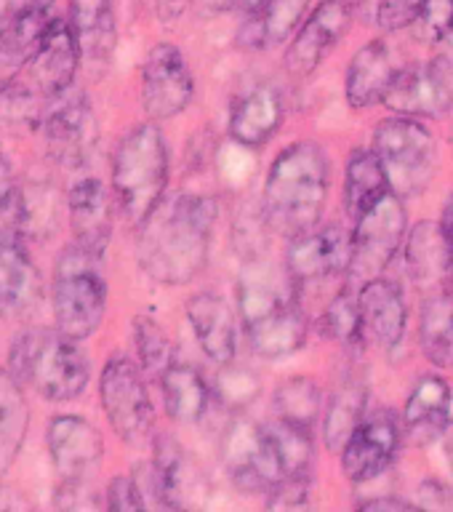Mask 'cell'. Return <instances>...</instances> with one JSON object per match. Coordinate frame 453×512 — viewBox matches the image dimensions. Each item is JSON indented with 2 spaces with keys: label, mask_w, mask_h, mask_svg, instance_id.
Here are the masks:
<instances>
[{
  "label": "cell",
  "mask_w": 453,
  "mask_h": 512,
  "mask_svg": "<svg viewBox=\"0 0 453 512\" xmlns=\"http://www.w3.org/2000/svg\"><path fill=\"white\" fill-rule=\"evenodd\" d=\"M219 206L208 195L176 192L139 224L136 256L155 283L184 286L203 272Z\"/></svg>",
  "instance_id": "obj_1"
},
{
  "label": "cell",
  "mask_w": 453,
  "mask_h": 512,
  "mask_svg": "<svg viewBox=\"0 0 453 512\" xmlns=\"http://www.w3.org/2000/svg\"><path fill=\"white\" fill-rule=\"evenodd\" d=\"M238 310L251 350L262 358H286L307 342V315L299 286L270 264H251L238 280Z\"/></svg>",
  "instance_id": "obj_2"
},
{
  "label": "cell",
  "mask_w": 453,
  "mask_h": 512,
  "mask_svg": "<svg viewBox=\"0 0 453 512\" xmlns=\"http://www.w3.org/2000/svg\"><path fill=\"white\" fill-rule=\"evenodd\" d=\"M331 184V163L315 142H294L280 152L264 182L267 227L296 238L318 224Z\"/></svg>",
  "instance_id": "obj_3"
},
{
  "label": "cell",
  "mask_w": 453,
  "mask_h": 512,
  "mask_svg": "<svg viewBox=\"0 0 453 512\" xmlns=\"http://www.w3.org/2000/svg\"><path fill=\"white\" fill-rule=\"evenodd\" d=\"M8 363L19 382L30 384L54 403L83 395L91 379V363L78 339L62 334L59 328H27L11 344Z\"/></svg>",
  "instance_id": "obj_4"
},
{
  "label": "cell",
  "mask_w": 453,
  "mask_h": 512,
  "mask_svg": "<svg viewBox=\"0 0 453 512\" xmlns=\"http://www.w3.org/2000/svg\"><path fill=\"white\" fill-rule=\"evenodd\" d=\"M168 147L155 123L128 131L112 155V192L126 222L139 224L166 198Z\"/></svg>",
  "instance_id": "obj_5"
},
{
  "label": "cell",
  "mask_w": 453,
  "mask_h": 512,
  "mask_svg": "<svg viewBox=\"0 0 453 512\" xmlns=\"http://www.w3.org/2000/svg\"><path fill=\"white\" fill-rule=\"evenodd\" d=\"M56 328L72 339H88L102 326L107 310V280L102 256L83 246L64 248L54 270Z\"/></svg>",
  "instance_id": "obj_6"
},
{
  "label": "cell",
  "mask_w": 453,
  "mask_h": 512,
  "mask_svg": "<svg viewBox=\"0 0 453 512\" xmlns=\"http://www.w3.org/2000/svg\"><path fill=\"white\" fill-rule=\"evenodd\" d=\"M374 150L400 198L422 195L430 187L438 168V144L416 118L392 115L382 120L374 131Z\"/></svg>",
  "instance_id": "obj_7"
},
{
  "label": "cell",
  "mask_w": 453,
  "mask_h": 512,
  "mask_svg": "<svg viewBox=\"0 0 453 512\" xmlns=\"http://www.w3.org/2000/svg\"><path fill=\"white\" fill-rule=\"evenodd\" d=\"M142 366L128 355H112L102 368L99 379V398L107 414V422L120 440L128 446L147 443L155 427L147 379Z\"/></svg>",
  "instance_id": "obj_8"
},
{
  "label": "cell",
  "mask_w": 453,
  "mask_h": 512,
  "mask_svg": "<svg viewBox=\"0 0 453 512\" xmlns=\"http://www.w3.org/2000/svg\"><path fill=\"white\" fill-rule=\"evenodd\" d=\"M222 462L232 486L243 494H270L283 478V464L267 424L248 416H235L224 430Z\"/></svg>",
  "instance_id": "obj_9"
},
{
  "label": "cell",
  "mask_w": 453,
  "mask_h": 512,
  "mask_svg": "<svg viewBox=\"0 0 453 512\" xmlns=\"http://www.w3.org/2000/svg\"><path fill=\"white\" fill-rule=\"evenodd\" d=\"M408 230V216L403 198L398 192H387L374 208L355 222V254H352L350 275L352 280L366 283L371 278H379L403 246Z\"/></svg>",
  "instance_id": "obj_10"
},
{
  "label": "cell",
  "mask_w": 453,
  "mask_h": 512,
  "mask_svg": "<svg viewBox=\"0 0 453 512\" xmlns=\"http://www.w3.org/2000/svg\"><path fill=\"white\" fill-rule=\"evenodd\" d=\"M40 128L46 134L51 158L67 168L83 166L99 139V123L86 91L72 86L62 94L48 96Z\"/></svg>",
  "instance_id": "obj_11"
},
{
  "label": "cell",
  "mask_w": 453,
  "mask_h": 512,
  "mask_svg": "<svg viewBox=\"0 0 453 512\" xmlns=\"http://www.w3.org/2000/svg\"><path fill=\"white\" fill-rule=\"evenodd\" d=\"M355 254V235L339 224L312 227L291 238L286 256L288 275L296 280V286L323 283L336 275H347Z\"/></svg>",
  "instance_id": "obj_12"
},
{
  "label": "cell",
  "mask_w": 453,
  "mask_h": 512,
  "mask_svg": "<svg viewBox=\"0 0 453 512\" xmlns=\"http://www.w3.org/2000/svg\"><path fill=\"white\" fill-rule=\"evenodd\" d=\"M195 78L184 54L174 43H158L142 67V104L152 120L176 118L190 107Z\"/></svg>",
  "instance_id": "obj_13"
},
{
  "label": "cell",
  "mask_w": 453,
  "mask_h": 512,
  "mask_svg": "<svg viewBox=\"0 0 453 512\" xmlns=\"http://www.w3.org/2000/svg\"><path fill=\"white\" fill-rule=\"evenodd\" d=\"M358 14L355 0H320L286 51V70L304 78L318 70L339 40L350 32V24Z\"/></svg>",
  "instance_id": "obj_14"
},
{
  "label": "cell",
  "mask_w": 453,
  "mask_h": 512,
  "mask_svg": "<svg viewBox=\"0 0 453 512\" xmlns=\"http://www.w3.org/2000/svg\"><path fill=\"white\" fill-rule=\"evenodd\" d=\"M382 104L406 118H443L453 110V72L435 59L408 64L398 70Z\"/></svg>",
  "instance_id": "obj_15"
},
{
  "label": "cell",
  "mask_w": 453,
  "mask_h": 512,
  "mask_svg": "<svg viewBox=\"0 0 453 512\" xmlns=\"http://www.w3.org/2000/svg\"><path fill=\"white\" fill-rule=\"evenodd\" d=\"M43 304V278L14 230H0V318L27 320Z\"/></svg>",
  "instance_id": "obj_16"
},
{
  "label": "cell",
  "mask_w": 453,
  "mask_h": 512,
  "mask_svg": "<svg viewBox=\"0 0 453 512\" xmlns=\"http://www.w3.org/2000/svg\"><path fill=\"white\" fill-rule=\"evenodd\" d=\"M400 427L395 416L379 411L366 416L352 432L342 448V472L352 483H371L390 470L392 459L398 454Z\"/></svg>",
  "instance_id": "obj_17"
},
{
  "label": "cell",
  "mask_w": 453,
  "mask_h": 512,
  "mask_svg": "<svg viewBox=\"0 0 453 512\" xmlns=\"http://www.w3.org/2000/svg\"><path fill=\"white\" fill-rule=\"evenodd\" d=\"M56 3L59 0H27L0 27V86H6L16 72L30 64L48 30L59 19Z\"/></svg>",
  "instance_id": "obj_18"
},
{
  "label": "cell",
  "mask_w": 453,
  "mask_h": 512,
  "mask_svg": "<svg viewBox=\"0 0 453 512\" xmlns=\"http://www.w3.org/2000/svg\"><path fill=\"white\" fill-rule=\"evenodd\" d=\"M46 443L51 462L62 478H88L104 456L102 435L83 416H54L48 422Z\"/></svg>",
  "instance_id": "obj_19"
},
{
  "label": "cell",
  "mask_w": 453,
  "mask_h": 512,
  "mask_svg": "<svg viewBox=\"0 0 453 512\" xmlns=\"http://www.w3.org/2000/svg\"><path fill=\"white\" fill-rule=\"evenodd\" d=\"M70 27L80 51V64L91 75H102L115 54L118 22L112 0H70Z\"/></svg>",
  "instance_id": "obj_20"
},
{
  "label": "cell",
  "mask_w": 453,
  "mask_h": 512,
  "mask_svg": "<svg viewBox=\"0 0 453 512\" xmlns=\"http://www.w3.org/2000/svg\"><path fill=\"white\" fill-rule=\"evenodd\" d=\"M0 219L24 240H46L59 227V192L46 179L19 182L0 208Z\"/></svg>",
  "instance_id": "obj_21"
},
{
  "label": "cell",
  "mask_w": 453,
  "mask_h": 512,
  "mask_svg": "<svg viewBox=\"0 0 453 512\" xmlns=\"http://www.w3.org/2000/svg\"><path fill=\"white\" fill-rule=\"evenodd\" d=\"M187 320L192 334L198 339L200 350L206 352L219 366H227L238 352V328H235V312L214 291H200L187 302Z\"/></svg>",
  "instance_id": "obj_22"
},
{
  "label": "cell",
  "mask_w": 453,
  "mask_h": 512,
  "mask_svg": "<svg viewBox=\"0 0 453 512\" xmlns=\"http://www.w3.org/2000/svg\"><path fill=\"white\" fill-rule=\"evenodd\" d=\"M152 467H155V475H158L166 510L195 507L200 502V496L206 494L203 472L198 470V464L192 462V456L184 451L182 443L171 438V435H158L155 438Z\"/></svg>",
  "instance_id": "obj_23"
},
{
  "label": "cell",
  "mask_w": 453,
  "mask_h": 512,
  "mask_svg": "<svg viewBox=\"0 0 453 512\" xmlns=\"http://www.w3.org/2000/svg\"><path fill=\"white\" fill-rule=\"evenodd\" d=\"M67 214L75 243L102 256L112 238V203L104 184L94 176L78 179L67 195Z\"/></svg>",
  "instance_id": "obj_24"
},
{
  "label": "cell",
  "mask_w": 453,
  "mask_h": 512,
  "mask_svg": "<svg viewBox=\"0 0 453 512\" xmlns=\"http://www.w3.org/2000/svg\"><path fill=\"white\" fill-rule=\"evenodd\" d=\"M406 270L424 294L451 291L453 259L446 243L443 227L435 222H419L408 232L406 240Z\"/></svg>",
  "instance_id": "obj_25"
},
{
  "label": "cell",
  "mask_w": 453,
  "mask_h": 512,
  "mask_svg": "<svg viewBox=\"0 0 453 512\" xmlns=\"http://www.w3.org/2000/svg\"><path fill=\"white\" fill-rule=\"evenodd\" d=\"M358 302L366 334L374 336L384 350H398L408 323V307L398 283L382 275L366 280L358 291Z\"/></svg>",
  "instance_id": "obj_26"
},
{
  "label": "cell",
  "mask_w": 453,
  "mask_h": 512,
  "mask_svg": "<svg viewBox=\"0 0 453 512\" xmlns=\"http://www.w3.org/2000/svg\"><path fill=\"white\" fill-rule=\"evenodd\" d=\"M80 51L72 35L70 22L56 19V24L48 30L46 40L40 43L35 56L27 64L30 70L32 86L43 91L46 96H56L72 86V80L78 75Z\"/></svg>",
  "instance_id": "obj_27"
},
{
  "label": "cell",
  "mask_w": 453,
  "mask_h": 512,
  "mask_svg": "<svg viewBox=\"0 0 453 512\" xmlns=\"http://www.w3.org/2000/svg\"><path fill=\"white\" fill-rule=\"evenodd\" d=\"M395 75H398V67L392 62V48L387 46V40L376 38L366 43L352 56L347 80H344L347 102L352 110H368L374 104H382Z\"/></svg>",
  "instance_id": "obj_28"
},
{
  "label": "cell",
  "mask_w": 453,
  "mask_h": 512,
  "mask_svg": "<svg viewBox=\"0 0 453 512\" xmlns=\"http://www.w3.org/2000/svg\"><path fill=\"white\" fill-rule=\"evenodd\" d=\"M286 107L275 86H254L235 99L230 110V136L243 147H262L278 134Z\"/></svg>",
  "instance_id": "obj_29"
},
{
  "label": "cell",
  "mask_w": 453,
  "mask_h": 512,
  "mask_svg": "<svg viewBox=\"0 0 453 512\" xmlns=\"http://www.w3.org/2000/svg\"><path fill=\"white\" fill-rule=\"evenodd\" d=\"M312 0H259L238 30V46L248 51H270L286 43L304 22Z\"/></svg>",
  "instance_id": "obj_30"
},
{
  "label": "cell",
  "mask_w": 453,
  "mask_h": 512,
  "mask_svg": "<svg viewBox=\"0 0 453 512\" xmlns=\"http://www.w3.org/2000/svg\"><path fill=\"white\" fill-rule=\"evenodd\" d=\"M453 390L443 376H424L406 400V432L416 446H430L443 438L451 422Z\"/></svg>",
  "instance_id": "obj_31"
},
{
  "label": "cell",
  "mask_w": 453,
  "mask_h": 512,
  "mask_svg": "<svg viewBox=\"0 0 453 512\" xmlns=\"http://www.w3.org/2000/svg\"><path fill=\"white\" fill-rule=\"evenodd\" d=\"M390 176L384 171L382 158L376 150L355 147L347 158V171H344V208L347 214L358 222L368 208H374L379 200L390 192Z\"/></svg>",
  "instance_id": "obj_32"
},
{
  "label": "cell",
  "mask_w": 453,
  "mask_h": 512,
  "mask_svg": "<svg viewBox=\"0 0 453 512\" xmlns=\"http://www.w3.org/2000/svg\"><path fill=\"white\" fill-rule=\"evenodd\" d=\"M160 392H163V406L166 414L179 424H195L203 419L211 403V390L206 379L187 363L174 360L160 376Z\"/></svg>",
  "instance_id": "obj_33"
},
{
  "label": "cell",
  "mask_w": 453,
  "mask_h": 512,
  "mask_svg": "<svg viewBox=\"0 0 453 512\" xmlns=\"http://www.w3.org/2000/svg\"><path fill=\"white\" fill-rule=\"evenodd\" d=\"M419 347L432 366L453 368V294L432 291L419 310Z\"/></svg>",
  "instance_id": "obj_34"
},
{
  "label": "cell",
  "mask_w": 453,
  "mask_h": 512,
  "mask_svg": "<svg viewBox=\"0 0 453 512\" xmlns=\"http://www.w3.org/2000/svg\"><path fill=\"white\" fill-rule=\"evenodd\" d=\"M30 424V408L24 400L22 382L11 371H0V475L14 464L22 451Z\"/></svg>",
  "instance_id": "obj_35"
},
{
  "label": "cell",
  "mask_w": 453,
  "mask_h": 512,
  "mask_svg": "<svg viewBox=\"0 0 453 512\" xmlns=\"http://www.w3.org/2000/svg\"><path fill=\"white\" fill-rule=\"evenodd\" d=\"M368 387L363 382H344L331 395L323 411V440L331 451H342L358 424L366 419Z\"/></svg>",
  "instance_id": "obj_36"
},
{
  "label": "cell",
  "mask_w": 453,
  "mask_h": 512,
  "mask_svg": "<svg viewBox=\"0 0 453 512\" xmlns=\"http://www.w3.org/2000/svg\"><path fill=\"white\" fill-rule=\"evenodd\" d=\"M48 96L22 80H8L0 86V126L11 131H35L43 126Z\"/></svg>",
  "instance_id": "obj_37"
},
{
  "label": "cell",
  "mask_w": 453,
  "mask_h": 512,
  "mask_svg": "<svg viewBox=\"0 0 453 512\" xmlns=\"http://www.w3.org/2000/svg\"><path fill=\"white\" fill-rule=\"evenodd\" d=\"M320 334H326L331 342L342 344L344 350H363L366 326H363V315H360L358 296H352L347 288L339 291L320 315Z\"/></svg>",
  "instance_id": "obj_38"
},
{
  "label": "cell",
  "mask_w": 453,
  "mask_h": 512,
  "mask_svg": "<svg viewBox=\"0 0 453 512\" xmlns=\"http://www.w3.org/2000/svg\"><path fill=\"white\" fill-rule=\"evenodd\" d=\"M267 430H270L272 443L278 448L283 475H312V459H315L312 427L275 416L267 424Z\"/></svg>",
  "instance_id": "obj_39"
},
{
  "label": "cell",
  "mask_w": 453,
  "mask_h": 512,
  "mask_svg": "<svg viewBox=\"0 0 453 512\" xmlns=\"http://www.w3.org/2000/svg\"><path fill=\"white\" fill-rule=\"evenodd\" d=\"M272 411H275L278 419H288V422L312 427V424L318 422V416L323 414V398H320L318 384L312 382V379H304V376L288 379L275 392Z\"/></svg>",
  "instance_id": "obj_40"
},
{
  "label": "cell",
  "mask_w": 453,
  "mask_h": 512,
  "mask_svg": "<svg viewBox=\"0 0 453 512\" xmlns=\"http://www.w3.org/2000/svg\"><path fill=\"white\" fill-rule=\"evenodd\" d=\"M134 342L142 371L150 379L160 382V376L166 374V368L174 363V347H171L168 334L150 315H139L134 320Z\"/></svg>",
  "instance_id": "obj_41"
},
{
  "label": "cell",
  "mask_w": 453,
  "mask_h": 512,
  "mask_svg": "<svg viewBox=\"0 0 453 512\" xmlns=\"http://www.w3.org/2000/svg\"><path fill=\"white\" fill-rule=\"evenodd\" d=\"M259 387L262 384H259V376L254 371L235 368L232 363H227L222 374H219V382H216V398L232 411H238V408L248 406L259 395Z\"/></svg>",
  "instance_id": "obj_42"
},
{
  "label": "cell",
  "mask_w": 453,
  "mask_h": 512,
  "mask_svg": "<svg viewBox=\"0 0 453 512\" xmlns=\"http://www.w3.org/2000/svg\"><path fill=\"white\" fill-rule=\"evenodd\" d=\"M312 475H283L267 494L270 510H302L310 507Z\"/></svg>",
  "instance_id": "obj_43"
},
{
  "label": "cell",
  "mask_w": 453,
  "mask_h": 512,
  "mask_svg": "<svg viewBox=\"0 0 453 512\" xmlns=\"http://www.w3.org/2000/svg\"><path fill=\"white\" fill-rule=\"evenodd\" d=\"M453 30V0H427L422 16L416 19L414 35L422 43H435Z\"/></svg>",
  "instance_id": "obj_44"
},
{
  "label": "cell",
  "mask_w": 453,
  "mask_h": 512,
  "mask_svg": "<svg viewBox=\"0 0 453 512\" xmlns=\"http://www.w3.org/2000/svg\"><path fill=\"white\" fill-rule=\"evenodd\" d=\"M424 6H427V0H382L376 6L374 24L382 32L406 30V27H414Z\"/></svg>",
  "instance_id": "obj_45"
},
{
  "label": "cell",
  "mask_w": 453,
  "mask_h": 512,
  "mask_svg": "<svg viewBox=\"0 0 453 512\" xmlns=\"http://www.w3.org/2000/svg\"><path fill=\"white\" fill-rule=\"evenodd\" d=\"M54 504L62 510H96L107 502H102L86 478H62V486L54 491Z\"/></svg>",
  "instance_id": "obj_46"
},
{
  "label": "cell",
  "mask_w": 453,
  "mask_h": 512,
  "mask_svg": "<svg viewBox=\"0 0 453 512\" xmlns=\"http://www.w3.org/2000/svg\"><path fill=\"white\" fill-rule=\"evenodd\" d=\"M107 507L115 512H134V510H147V504L142 499V491L136 486L134 475H118L110 480L107 486Z\"/></svg>",
  "instance_id": "obj_47"
},
{
  "label": "cell",
  "mask_w": 453,
  "mask_h": 512,
  "mask_svg": "<svg viewBox=\"0 0 453 512\" xmlns=\"http://www.w3.org/2000/svg\"><path fill=\"white\" fill-rule=\"evenodd\" d=\"M416 507L422 510H453L451 488L440 480H422L416 488Z\"/></svg>",
  "instance_id": "obj_48"
},
{
  "label": "cell",
  "mask_w": 453,
  "mask_h": 512,
  "mask_svg": "<svg viewBox=\"0 0 453 512\" xmlns=\"http://www.w3.org/2000/svg\"><path fill=\"white\" fill-rule=\"evenodd\" d=\"M360 510H387V512H408L414 510L416 502H408V499H400V496H371V499H363L358 502Z\"/></svg>",
  "instance_id": "obj_49"
},
{
  "label": "cell",
  "mask_w": 453,
  "mask_h": 512,
  "mask_svg": "<svg viewBox=\"0 0 453 512\" xmlns=\"http://www.w3.org/2000/svg\"><path fill=\"white\" fill-rule=\"evenodd\" d=\"M190 0H155V11H158L160 22H176L179 16L184 14V8H187Z\"/></svg>",
  "instance_id": "obj_50"
},
{
  "label": "cell",
  "mask_w": 453,
  "mask_h": 512,
  "mask_svg": "<svg viewBox=\"0 0 453 512\" xmlns=\"http://www.w3.org/2000/svg\"><path fill=\"white\" fill-rule=\"evenodd\" d=\"M16 176L14 171H11V166H8L6 160H0V208L6 206V200L11 198V192L16 190Z\"/></svg>",
  "instance_id": "obj_51"
},
{
  "label": "cell",
  "mask_w": 453,
  "mask_h": 512,
  "mask_svg": "<svg viewBox=\"0 0 453 512\" xmlns=\"http://www.w3.org/2000/svg\"><path fill=\"white\" fill-rule=\"evenodd\" d=\"M440 227H443V235H446V243L451 248L453 259V192L446 198V206H443V219H440Z\"/></svg>",
  "instance_id": "obj_52"
},
{
  "label": "cell",
  "mask_w": 453,
  "mask_h": 512,
  "mask_svg": "<svg viewBox=\"0 0 453 512\" xmlns=\"http://www.w3.org/2000/svg\"><path fill=\"white\" fill-rule=\"evenodd\" d=\"M435 62L443 64L446 70L453 72V30L448 32L446 38L438 43V54H435Z\"/></svg>",
  "instance_id": "obj_53"
},
{
  "label": "cell",
  "mask_w": 453,
  "mask_h": 512,
  "mask_svg": "<svg viewBox=\"0 0 453 512\" xmlns=\"http://www.w3.org/2000/svg\"><path fill=\"white\" fill-rule=\"evenodd\" d=\"M379 3H382V0H355L360 19L368 24H374V14H376V6H379Z\"/></svg>",
  "instance_id": "obj_54"
},
{
  "label": "cell",
  "mask_w": 453,
  "mask_h": 512,
  "mask_svg": "<svg viewBox=\"0 0 453 512\" xmlns=\"http://www.w3.org/2000/svg\"><path fill=\"white\" fill-rule=\"evenodd\" d=\"M203 6L208 11H214V14H224V11H230V8L238 6V0H203Z\"/></svg>",
  "instance_id": "obj_55"
},
{
  "label": "cell",
  "mask_w": 453,
  "mask_h": 512,
  "mask_svg": "<svg viewBox=\"0 0 453 512\" xmlns=\"http://www.w3.org/2000/svg\"><path fill=\"white\" fill-rule=\"evenodd\" d=\"M443 446H446V459L451 464V472H453V419L448 422L446 432H443Z\"/></svg>",
  "instance_id": "obj_56"
},
{
  "label": "cell",
  "mask_w": 453,
  "mask_h": 512,
  "mask_svg": "<svg viewBox=\"0 0 453 512\" xmlns=\"http://www.w3.org/2000/svg\"><path fill=\"white\" fill-rule=\"evenodd\" d=\"M8 8H11V0H0V27L6 24L8 19Z\"/></svg>",
  "instance_id": "obj_57"
},
{
  "label": "cell",
  "mask_w": 453,
  "mask_h": 512,
  "mask_svg": "<svg viewBox=\"0 0 453 512\" xmlns=\"http://www.w3.org/2000/svg\"><path fill=\"white\" fill-rule=\"evenodd\" d=\"M0 160H3V150H0Z\"/></svg>",
  "instance_id": "obj_58"
}]
</instances>
